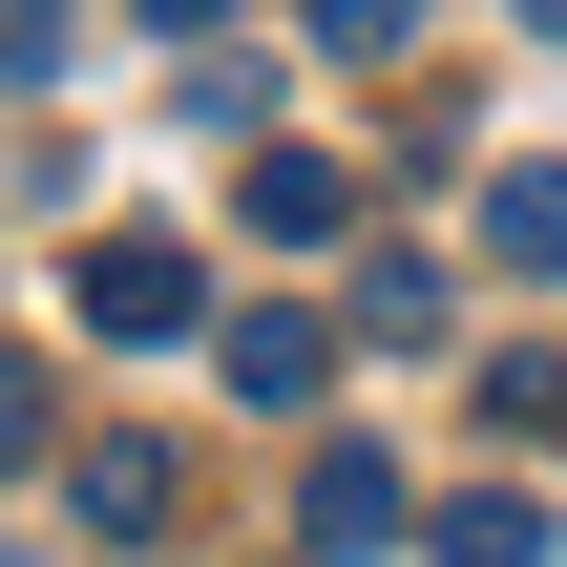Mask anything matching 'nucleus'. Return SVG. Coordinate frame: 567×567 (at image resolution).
<instances>
[{"instance_id":"1","label":"nucleus","mask_w":567,"mask_h":567,"mask_svg":"<svg viewBox=\"0 0 567 567\" xmlns=\"http://www.w3.org/2000/svg\"><path fill=\"white\" fill-rule=\"evenodd\" d=\"M295 547H316V567H379V547H421V484H400L379 442H316V463H295Z\"/></svg>"},{"instance_id":"2","label":"nucleus","mask_w":567,"mask_h":567,"mask_svg":"<svg viewBox=\"0 0 567 567\" xmlns=\"http://www.w3.org/2000/svg\"><path fill=\"white\" fill-rule=\"evenodd\" d=\"M210 316V274L168 252V231H84V337H126V358H168Z\"/></svg>"},{"instance_id":"3","label":"nucleus","mask_w":567,"mask_h":567,"mask_svg":"<svg viewBox=\"0 0 567 567\" xmlns=\"http://www.w3.org/2000/svg\"><path fill=\"white\" fill-rule=\"evenodd\" d=\"M231 210H252V252H337L358 231V168L337 147H231Z\"/></svg>"},{"instance_id":"4","label":"nucleus","mask_w":567,"mask_h":567,"mask_svg":"<svg viewBox=\"0 0 567 567\" xmlns=\"http://www.w3.org/2000/svg\"><path fill=\"white\" fill-rule=\"evenodd\" d=\"M358 358H442L463 337V295H442V252H358V316H337Z\"/></svg>"},{"instance_id":"5","label":"nucleus","mask_w":567,"mask_h":567,"mask_svg":"<svg viewBox=\"0 0 567 567\" xmlns=\"http://www.w3.org/2000/svg\"><path fill=\"white\" fill-rule=\"evenodd\" d=\"M63 505H84V547H168V442H84Z\"/></svg>"},{"instance_id":"6","label":"nucleus","mask_w":567,"mask_h":567,"mask_svg":"<svg viewBox=\"0 0 567 567\" xmlns=\"http://www.w3.org/2000/svg\"><path fill=\"white\" fill-rule=\"evenodd\" d=\"M210 358H231V400H274V421H295V400L337 379V316H231Z\"/></svg>"},{"instance_id":"7","label":"nucleus","mask_w":567,"mask_h":567,"mask_svg":"<svg viewBox=\"0 0 567 567\" xmlns=\"http://www.w3.org/2000/svg\"><path fill=\"white\" fill-rule=\"evenodd\" d=\"M484 274H567V168H484Z\"/></svg>"},{"instance_id":"8","label":"nucleus","mask_w":567,"mask_h":567,"mask_svg":"<svg viewBox=\"0 0 567 567\" xmlns=\"http://www.w3.org/2000/svg\"><path fill=\"white\" fill-rule=\"evenodd\" d=\"M421 547H442V567H547L567 526H547V505H526V484H463V505H442Z\"/></svg>"},{"instance_id":"9","label":"nucleus","mask_w":567,"mask_h":567,"mask_svg":"<svg viewBox=\"0 0 567 567\" xmlns=\"http://www.w3.org/2000/svg\"><path fill=\"white\" fill-rule=\"evenodd\" d=\"M21 463H63V379H42V358L0 337V484H21Z\"/></svg>"},{"instance_id":"10","label":"nucleus","mask_w":567,"mask_h":567,"mask_svg":"<svg viewBox=\"0 0 567 567\" xmlns=\"http://www.w3.org/2000/svg\"><path fill=\"white\" fill-rule=\"evenodd\" d=\"M421 42V0H316V63H400Z\"/></svg>"},{"instance_id":"11","label":"nucleus","mask_w":567,"mask_h":567,"mask_svg":"<svg viewBox=\"0 0 567 567\" xmlns=\"http://www.w3.org/2000/svg\"><path fill=\"white\" fill-rule=\"evenodd\" d=\"M484 421H505V442H547V421H567V358H505V379H484Z\"/></svg>"},{"instance_id":"12","label":"nucleus","mask_w":567,"mask_h":567,"mask_svg":"<svg viewBox=\"0 0 567 567\" xmlns=\"http://www.w3.org/2000/svg\"><path fill=\"white\" fill-rule=\"evenodd\" d=\"M63 63V0H0V84H42Z\"/></svg>"},{"instance_id":"13","label":"nucleus","mask_w":567,"mask_h":567,"mask_svg":"<svg viewBox=\"0 0 567 567\" xmlns=\"http://www.w3.org/2000/svg\"><path fill=\"white\" fill-rule=\"evenodd\" d=\"M126 21H147V42H189V63L231 42V0H126Z\"/></svg>"},{"instance_id":"14","label":"nucleus","mask_w":567,"mask_h":567,"mask_svg":"<svg viewBox=\"0 0 567 567\" xmlns=\"http://www.w3.org/2000/svg\"><path fill=\"white\" fill-rule=\"evenodd\" d=\"M505 21H547V42H567V0H505Z\"/></svg>"}]
</instances>
